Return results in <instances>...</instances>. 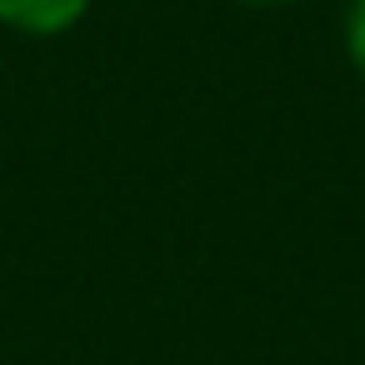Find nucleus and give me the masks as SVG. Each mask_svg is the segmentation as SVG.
<instances>
[{"mask_svg": "<svg viewBox=\"0 0 365 365\" xmlns=\"http://www.w3.org/2000/svg\"><path fill=\"white\" fill-rule=\"evenodd\" d=\"M91 0H0V26L16 31V36H36V41H51V36H66L86 21Z\"/></svg>", "mask_w": 365, "mask_h": 365, "instance_id": "nucleus-1", "label": "nucleus"}, {"mask_svg": "<svg viewBox=\"0 0 365 365\" xmlns=\"http://www.w3.org/2000/svg\"><path fill=\"white\" fill-rule=\"evenodd\" d=\"M340 46H345L350 71L365 81V0H350V6H345V16H340Z\"/></svg>", "mask_w": 365, "mask_h": 365, "instance_id": "nucleus-2", "label": "nucleus"}, {"mask_svg": "<svg viewBox=\"0 0 365 365\" xmlns=\"http://www.w3.org/2000/svg\"><path fill=\"white\" fill-rule=\"evenodd\" d=\"M240 6H290V0H240Z\"/></svg>", "mask_w": 365, "mask_h": 365, "instance_id": "nucleus-3", "label": "nucleus"}]
</instances>
